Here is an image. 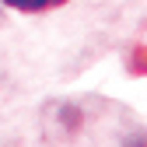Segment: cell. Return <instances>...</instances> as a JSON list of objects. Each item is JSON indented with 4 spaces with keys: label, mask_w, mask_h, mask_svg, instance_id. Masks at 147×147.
I'll return each instance as SVG.
<instances>
[{
    "label": "cell",
    "mask_w": 147,
    "mask_h": 147,
    "mask_svg": "<svg viewBox=\"0 0 147 147\" xmlns=\"http://www.w3.org/2000/svg\"><path fill=\"white\" fill-rule=\"evenodd\" d=\"M4 4L21 11V14H42V11H53V7L67 4V0H4Z\"/></svg>",
    "instance_id": "obj_1"
}]
</instances>
